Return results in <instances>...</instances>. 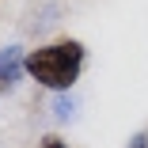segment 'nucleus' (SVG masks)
I'll list each match as a JSON object with an SVG mask.
<instances>
[{"mask_svg": "<svg viewBox=\"0 0 148 148\" xmlns=\"http://www.w3.org/2000/svg\"><path fill=\"white\" fill-rule=\"evenodd\" d=\"M84 61H87V49H84L80 38H57V42H46L38 49H31L23 69L38 87L61 95V91H72V84L84 72Z\"/></svg>", "mask_w": 148, "mask_h": 148, "instance_id": "nucleus-1", "label": "nucleus"}, {"mask_svg": "<svg viewBox=\"0 0 148 148\" xmlns=\"http://www.w3.org/2000/svg\"><path fill=\"white\" fill-rule=\"evenodd\" d=\"M23 61H27V53L19 46H4V49H0V95L12 91V87L19 84V76L27 72Z\"/></svg>", "mask_w": 148, "mask_h": 148, "instance_id": "nucleus-2", "label": "nucleus"}, {"mask_svg": "<svg viewBox=\"0 0 148 148\" xmlns=\"http://www.w3.org/2000/svg\"><path fill=\"white\" fill-rule=\"evenodd\" d=\"M38 148H69V144L57 137V133H49V137H42V140H38Z\"/></svg>", "mask_w": 148, "mask_h": 148, "instance_id": "nucleus-3", "label": "nucleus"}, {"mask_svg": "<svg viewBox=\"0 0 148 148\" xmlns=\"http://www.w3.org/2000/svg\"><path fill=\"white\" fill-rule=\"evenodd\" d=\"M129 148H148V133H137V137L129 140Z\"/></svg>", "mask_w": 148, "mask_h": 148, "instance_id": "nucleus-4", "label": "nucleus"}]
</instances>
